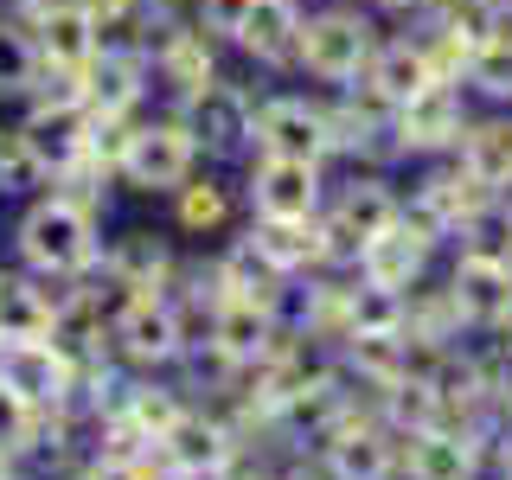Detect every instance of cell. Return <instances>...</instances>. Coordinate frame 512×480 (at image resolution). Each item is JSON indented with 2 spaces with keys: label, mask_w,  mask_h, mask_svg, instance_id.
<instances>
[{
  "label": "cell",
  "mask_w": 512,
  "mask_h": 480,
  "mask_svg": "<svg viewBox=\"0 0 512 480\" xmlns=\"http://www.w3.org/2000/svg\"><path fill=\"white\" fill-rule=\"evenodd\" d=\"M20 256L39 269V276H77V269H90L96 263V218H90V205L64 199V192L39 199L20 218Z\"/></svg>",
  "instance_id": "1"
},
{
  "label": "cell",
  "mask_w": 512,
  "mask_h": 480,
  "mask_svg": "<svg viewBox=\"0 0 512 480\" xmlns=\"http://www.w3.org/2000/svg\"><path fill=\"white\" fill-rule=\"evenodd\" d=\"M0 391L20 397L32 410H64V397L77 391V359L64 340H20L0 346Z\"/></svg>",
  "instance_id": "2"
},
{
  "label": "cell",
  "mask_w": 512,
  "mask_h": 480,
  "mask_svg": "<svg viewBox=\"0 0 512 480\" xmlns=\"http://www.w3.org/2000/svg\"><path fill=\"white\" fill-rule=\"evenodd\" d=\"M327 474L333 480H397L404 474V436L384 416H340L327 429Z\"/></svg>",
  "instance_id": "3"
},
{
  "label": "cell",
  "mask_w": 512,
  "mask_h": 480,
  "mask_svg": "<svg viewBox=\"0 0 512 480\" xmlns=\"http://www.w3.org/2000/svg\"><path fill=\"white\" fill-rule=\"evenodd\" d=\"M109 340L128 365H167L186 352V327H180V308L154 288V295H128L109 314Z\"/></svg>",
  "instance_id": "4"
},
{
  "label": "cell",
  "mask_w": 512,
  "mask_h": 480,
  "mask_svg": "<svg viewBox=\"0 0 512 480\" xmlns=\"http://www.w3.org/2000/svg\"><path fill=\"white\" fill-rule=\"evenodd\" d=\"M372 52H378L372 26H365L359 13H346V7L314 13V20L301 26V45H295V58L308 64L314 77H327V84H346V77H359L365 64H372Z\"/></svg>",
  "instance_id": "5"
},
{
  "label": "cell",
  "mask_w": 512,
  "mask_h": 480,
  "mask_svg": "<svg viewBox=\"0 0 512 480\" xmlns=\"http://www.w3.org/2000/svg\"><path fill=\"white\" fill-rule=\"evenodd\" d=\"M487 436L468 423H429L404 436V480H480L487 474Z\"/></svg>",
  "instance_id": "6"
},
{
  "label": "cell",
  "mask_w": 512,
  "mask_h": 480,
  "mask_svg": "<svg viewBox=\"0 0 512 480\" xmlns=\"http://www.w3.org/2000/svg\"><path fill=\"white\" fill-rule=\"evenodd\" d=\"M468 135V103H461V84H423L410 103H397V148L404 154H448Z\"/></svg>",
  "instance_id": "7"
},
{
  "label": "cell",
  "mask_w": 512,
  "mask_h": 480,
  "mask_svg": "<svg viewBox=\"0 0 512 480\" xmlns=\"http://www.w3.org/2000/svg\"><path fill=\"white\" fill-rule=\"evenodd\" d=\"M397 212L404 205H397V192L384 180H352L340 192V205H333V218H327V263H359V250L391 231Z\"/></svg>",
  "instance_id": "8"
},
{
  "label": "cell",
  "mask_w": 512,
  "mask_h": 480,
  "mask_svg": "<svg viewBox=\"0 0 512 480\" xmlns=\"http://www.w3.org/2000/svg\"><path fill=\"white\" fill-rule=\"evenodd\" d=\"M192 154H199V141H192L186 122H148L128 141L122 173H128V186H141V192H180L186 173H192Z\"/></svg>",
  "instance_id": "9"
},
{
  "label": "cell",
  "mask_w": 512,
  "mask_h": 480,
  "mask_svg": "<svg viewBox=\"0 0 512 480\" xmlns=\"http://www.w3.org/2000/svg\"><path fill=\"white\" fill-rule=\"evenodd\" d=\"M154 455H160V468H167V474L218 480L237 461V442H231V429H224L218 416H180V423L154 442Z\"/></svg>",
  "instance_id": "10"
},
{
  "label": "cell",
  "mask_w": 512,
  "mask_h": 480,
  "mask_svg": "<svg viewBox=\"0 0 512 480\" xmlns=\"http://www.w3.org/2000/svg\"><path fill=\"white\" fill-rule=\"evenodd\" d=\"M250 135L263 141V154H276V160H320L333 148V141H327V109L301 103V96H276V103H263Z\"/></svg>",
  "instance_id": "11"
},
{
  "label": "cell",
  "mask_w": 512,
  "mask_h": 480,
  "mask_svg": "<svg viewBox=\"0 0 512 480\" xmlns=\"http://www.w3.org/2000/svg\"><path fill=\"white\" fill-rule=\"evenodd\" d=\"M256 218H314L320 212V160H276L263 154V167L250 173Z\"/></svg>",
  "instance_id": "12"
},
{
  "label": "cell",
  "mask_w": 512,
  "mask_h": 480,
  "mask_svg": "<svg viewBox=\"0 0 512 480\" xmlns=\"http://www.w3.org/2000/svg\"><path fill=\"white\" fill-rule=\"evenodd\" d=\"M429 237L410 231L404 212H397V224L384 237H372V244L359 250V276L378 282V288H397V295H410V288H423V269H429Z\"/></svg>",
  "instance_id": "13"
},
{
  "label": "cell",
  "mask_w": 512,
  "mask_h": 480,
  "mask_svg": "<svg viewBox=\"0 0 512 480\" xmlns=\"http://www.w3.org/2000/svg\"><path fill=\"white\" fill-rule=\"evenodd\" d=\"M20 135L45 173H77L90 160V116H77V103H39Z\"/></svg>",
  "instance_id": "14"
},
{
  "label": "cell",
  "mask_w": 512,
  "mask_h": 480,
  "mask_svg": "<svg viewBox=\"0 0 512 480\" xmlns=\"http://www.w3.org/2000/svg\"><path fill=\"white\" fill-rule=\"evenodd\" d=\"M212 352L224 365H263L276 359V308H256V301H218L212 314Z\"/></svg>",
  "instance_id": "15"
},
{
  "label": "cell",
  "mask_w": 512,
  "mask_h": 480,
  "mask_svg": "<svg viewBox=\"0 0 512 480\" xmlns=\"http://www.w3.org/2000/svg\"><path fill=\"white\" fill-rule=\"evenodd\" d=\"M250 250L263 256V263H276L282 276H295V269H320V263H327V224H314V218H256Z\"/></svg>",
  "instance_id": "16"
},
{
  "label": "cell",
  "mask_w": 512,
  "mask_h": 480,
  "mask_svg": "<svg viewBox=\"0 0 512 480\" xmlns=\"http://www.w3.org/2000/svg\"><path fill=\"white\" fill-rule=\"evenodd\" d=\"M39 45H45V64H58V71H84V64L96 58V45H103L96 13L77 7V0H52V7L39 13Z\"/></svg>",
  "instance_id": "17"
},
{
  "label": "cell",
  "mask_w": 512,
  "mask_h": 480,
  "mask_svg": "<svg viewBox=\"0 0 512 480\" xmlns=\"http://www.w3.org/2000/svg\"><path fill=\"white\" fill-rule=\"evenodd\" d=\"M58 295H45L39 282L26 276H0V346H20V340H52L58 327Z\"/></svg>",
  "instance_id": "18"
},
{
  "label": "cell",
  "mask_w": 512,
  "mask_h": 480,
  "mask_svg": "<svg viewBox=\"0 0 512 480\" xmlns=\"http://www.w3.org/2000/svg\"><path fill=\"white\" fill-rule=\"evenodd\" d=\"M192 141H205V148H218V154H231L237 141L256 128V116H250V103L237 90H224V84H205L199 96H192Z\"/></svg>",
  "instance_id": "19"
},
{
  "label": "cell",
  "mask_w": 512,
  "mask_h": 480,
  "mask_svg": "<svg viewBox=\"0 0 512 480\" xmlns=\"http://www.w3.org/2000/svg\"><path fill=\"white\" fill-rule=\"evenodd\" d=\"M410 327V295L397 288H378V282H352L346 288V340H391V333Z\"/></svg>",
  "instance_id": "20"
},
{
  "label": "cell",
  "mask_w": 512,
  "mask_h": 480,
  "mask_svg": "<svg viewBox=\"0 0 512 480\" xmlns=\"http://www.w3.org/2000/svg\"><path fill=\"white\" fill-rule=\"evenodd\" d=\"M365 84H372L378 103H410L423 84H436V71H429V58H423V45H410V39H397V45H378L372 64H365Z\"/></svg>",
  "instance_id": "21"
},
{
  "label": "cell",
  "mask_w": 512,
  "mask_h": 480,
  "mask_svg": "<svg viewBox=\"0 0 512 480\" xmlns=\"http://www.w3.org/2000/svg\"><path fill=\"white\" fill-rule=\"evenodd\" d=\"M455 154H461V167H468L487 192H512V116L468 122V135H461Z\"/></svg>",
  "instance_id": "22"
},
{
  "label": "cell",
  "mask_w": 512,
  "mask_h": 480,
  "mask_svg": "<svg viewBox=\"0 0 512 480\" xmlns=\"http://www.w3.org/2000/svg\"><path fill=\"white\" fill-rule=\"evenodd\" d=\"M109 276H116L128 295H154V288H167L173 276V250H167V237H154V231H128L116 250H109Z\"/></svg>",
  "instance_id": "23"
},
{
  "label": "cell",
  "mask_w": 512,
  "mask_h": 480,
  "mask_svg": "<svg viewBox=\"0 0 512 480\" xmlns=\"http://www.w3.org/2000/svg\"><path fill=\"white\" fill-rule=\"evenodd\" d=\"M218 288H224V301H256V308H276V301H282V269L263 263V256L244 244V250L224 256Z\"/></svg>",
  "instance_id": "24"
},
{
  "label": "cell",
  "mask_w": 512,
  "mask_h": 480,
  "mask_svg": "<svg viewBox=\"0 0 512 480\" xmlns=\"http://www.w3.org/2000/svg\"><path fill=\"white\" fill-rule=\"evenodd\" d=\"M135 96H141V58L135 52H109L90 71V84H84V103L96 109V116H128Z\"/></svg>",
  "instance_id": "25"
},
{
  "label": "cell",
  "mask_w": 512,
  "mask_h": 480,
  "mask_svg": "<svg viewBox=\"0 0 512 480\" xmlns=\"http://www.w3.org/2000/svg\"><path fill=\"white\" fill-rule=\"evenodd\" d=\"M237 45L256 52V58H295L301 26H295V13H288V0H256V13H250V26L237 32Z\"/></svg>",
  "instance_id": "26"
},
{
  "label": "cell",
  "mask_w": 512,
  "mask_h": 480,
  "mask_svg": "<svg viewBox=\"0 0 512 480\" xmlns=\"http://www.w3.org/2000/svg\"><path fill=\"white\" fill-rule=\"evenodd\" d=\"M180 404H173V391H160V384H135V391L122 397V416H116V429L122 436H141V442H160L173 423H180Z\"/></svg>",
  "instance_id": "27"
},
{
  "label": "cell",
  "mask_w": 512,
  "mask_h": 480,
  "mask_svg": "<svg viewBox=\"0 0 512 480\" xmlns=\"http://www.w3.org/2000/svg\"><path fill=\"white\" fill-rule=\"evenodd\" d=\"M160 71H167V84L180 96H199L212 84V45H205V32H180L167 45V58H160Z\"/></svg>",
  "instance_id": "28"
},
{
  "label": "cell",
  "mask_w": 512,
  "mask_h": 480,
  "mask_svg": "<svg viewBox=\"0 0 512 480\" xmlns=\"http://www.w3.org/2000/svg\"><path fill=\"white\" fill-rule=\"evenodd\" d=\"M468 84H474V90H487L493 103H506V96H512V26H500L487 45H474V58H468Z\"/></svg>",
  "instance_id": "29"
},
{
  "label": "cell",
  "mask_w": 512,
  "mask_h": 480,
  "mask_svg": "<svg viewBox=\"0 0 512 480\" xmlns=\"http://www.w3.org/2000/svg\"><path fill=\"white\" fill-rule=\"evenodd\" d=\"M231 218V199H224L218 180H186L180 186V224L186 231H218Z\"/></svg>",
  "instance_id": "30"
},
{
  "label": "cell",
  "mask_w": 512,
  "mask_h": 480,
  "mask_svg": "<svg viewBox=\"0 0 512 480\" xmlns=\"http://www.w3.org/2000/svg\"><path fill=\"white\" fill-rule=\"evenodd\" d=\"M32 64H39V58H32V39H26L20 26L0 20V96L26 90V84H32Z\"/></svg>",
  "instance_id": "31"
},
{
  "label": "cell",
  "mask_w": 512,
  "mask_h": 480,
  "mask_svg": "<svg viewBox=\"0 0 512 480\" xmlns=\"http://www.w3.org/2000/svg\"><path fill=\"white\" fill-rule=\"evenodd\" d=\"M39 160H32V148H26V135L20 128H7V135H0V192H20V186H32L39 180Z\"/></svg>",
  "instance_id": "32"
},
{
  "label": "cell",
  "mask_w": 512,
  "mask_h": 480,
  "mask_svg": "<svg viewBox=\"0 0 512 480\" xmlns=\"http://www.w3.org/2000/svg\"><path fill=\"white\" fill-rule=\"evenodd\" d=\"M160 474H167V468H160ZM160 474H154L148 455H128V448H116V455H96L77 480H160Z\"/></svg>",
  "instance_id": "33"
},
{
  "label": "cell",
  "mask_w": 512,
  "mask_h": 480,
  "mask_svg": "<svg viewBox=\"0 0 512 480\" xmlns=\"http://www.w3.org/2000/svg\"><path fill=\"white\" fill-rule=\"evenodd\" d=\"M205 32H224V39H237V32L250 26V13H256V0H205Z\"/></svg>",
  "instance_id": "34"
},
{
  "label": "cell",
  "mask_w": 512,
  "mask_h": 480,
  "mask_svg": "<svg viewBox=\"0 0 512 480\" xmlns=\"http://www.w3.org/2000/svg\"><path fill=\"white\" fill-rule=\"evenodd\" d=\"M282 480H333L327 468H295V474H282Z\"/></svg>",
  "instance_id": "35"
},
{
  "label": "cell",
  "mask_w": 512,
  "mask_h": 480,
  "mask_svg": "<svg viewBox=\"0 0 512 480\" xmlns=\"http://www.w3.org/2000/svg\"><path fill=\"white\" fill-rule=\"evenodd\" d=\"M218 480H269V474H244V468H237V461H231V468H224Z\"/></svg>",
  "instance_id": "36"
},
{
  "label": "cell",
  "mask_w": 512,
  "mask_h": 480,
  "mask_svg": "<svg viewBox=\"0 0 512 480\" xmlns=\"http://www.w3.org/2000/svg\"><path fill=\"white\" fill-rule=\"evenodd\" d=\"M0 480H13V448L0 442Z\"/></svg>",
  "instance_id": "37"
},
{
  "label": "cell",
  "mask_w": 512,
  "mask_h": 480,
  "mask_svg": "<svg viewBox=\"0 0 512 480\" xmlns=\"http://www.w3.org/2000/svg\"><path fill=\"white\" fill-rule=\"evenodd\" d=\"M391 7H416V0H391Z\"/></svg>",
  "instance_id": "38"
},
{
  "label": "cell",
  "mask_w": 512,
  "mask_h": 480,
  "mask_svg": "<svg viewBox=\"0 0 512 480\" xmlns=\"http://www.w3.org/2000/svg\"><path fill=\"white\" fill-rule=\"evenodd\" d=\"M500 13H512V0H500Z\"/></svg>",
  "instance_id": "39"
},
{
  "label": "cell",
  "mask_w": 512,
  "mask_h": 480,
  "mask_svg": "<svg viewBox=\"0 0 512 480\" xmlns=\"http://www.w3.org/2000/svg\"><path fill=\"white\" fill-rule=\"evenodd\" d=\"M506 480H512V468H506Z\"/></svg>",
  "instance_id": "40"
}]
</instances>
